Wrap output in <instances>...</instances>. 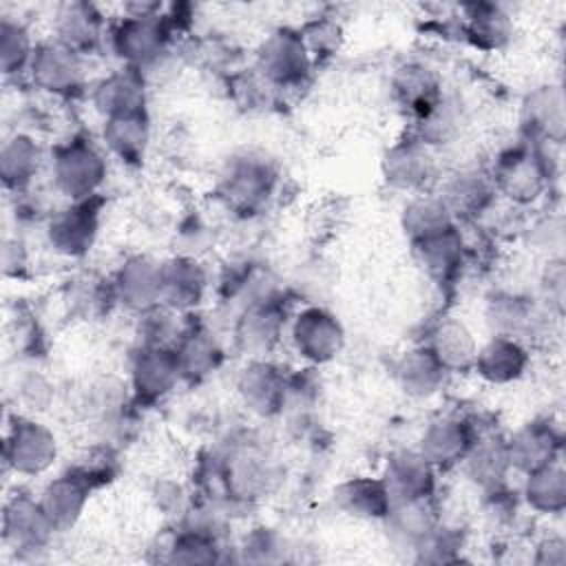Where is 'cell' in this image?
<instances>
[{"instance_id":"1","label":"cell","mask_w":566,"mask_h":566,"mask_svg":"<svg viewBox=\"0 0 566 566\" xmlns=\"http://www.w3.org/2000/svg\"><path fill=\"white\" fill-rule=\"evenodd\" d=\"M279 179V166L265 150L241 148L223 159L214 179V197L226 212L248 221L268 210Z\"/></svg>"},{"instance_id":"2","label":"cell","mask_w":566,"mask_h":566,"mask_svg":"<svg viewBox=\"0 0 566 566\" xmlns=\"http://www.w3.org/2000/svg\"><path fill=\"white\" fill-rule=\"evenodd\" d=\"M46 177L51 190L64 201L97 197L108 179V155L91 135L71 133L49 146Z\"/></svg>"},{"instance_id":"3","label":"cell","mask_w":566,"mask_h":566,"mask_svg":"<svg viewBox=\"0 0 566 566\" xmlns=\"http://www.w3.org/2000/svg\"><path fill=\"white\" fill-rule=\"evenodd\" d=\"M497 197L513 206H533L555 179L551 146L528 142L520 135L517 142L504 146L486 168Z\"/></svg>"},{"instance_id":"4","label":"cell","mask_w":566,"mask_h":566,"mask_svg":"<svg viewBox=\"0 0 566 566\" xmlns=\"http://www.w3.org/2000/svg\"><path fill=\"white\" fill-rule=\"evenodd\" d=\"M177 38L170 31L164 11L157 15H126L119 13L108 29V49L122 66L139 71L146 82L166 71L172 62Z\"/></svg>"},{"instance_id":"5","label":"cell","mask_w":566,"mask_h":566,"mask_svg":"<svg viewBox=\"0 0 566 566\" xmlns=\"http://www.w3.org/2000/svg\"><path fill=\"white\" fill-rule=\"evenodd\" d=\"M2 546L18 562H38L51 548L55 526L46 517L38 495L15 489L2 504Z\"/></svg>"},{"instance_id":"6","label":"cell","mask_w":566,"mask_h":566,"mask_svg":"<svg viewBox=\"0 0 566 566\" xmlns=\"http://www.w3.org/2000/svg\"><path fill=\"white\" fill-rule=\"evenodd\" d=\"M252 69L276 93L303 88L316 69L298 27L272 29L254 51Z\"/></svg>"},{"instance_id":"7","label":"cell","mask_w":566,"mask_h":566,"mask_svg":"<svg viewBox=\"0 0 566 566\" xmlns=\"http://www.w3.org/2000/svg\"><path fill=\"white\" fill-rule=\"evenodd\" d=\"M57 458L60 442L46 422L22 411L9 413L2 442L7 471L18 478H40L53 469Z\"/></svg>"},{"instance_id":"8","label":"cell","mask_w":566,"mask_h":566,"mask_svg":"<svg viewBox=\"0 0 566 566\" xmlns=\"http://www.w3.org/2000/svg\"><path fill=\"white\" fill-rule=\"evenodd\" d=\"M104 206V195H97L82 201H64L53 208L42 226L46 248L66 261L84 259L99 239Z\"/></svg>"},{"instance_id":"9","label":"cell","mask_w":566,"mask_h":566,"mask_svg":"<svg viewBox=\"0 0 566 566\" xmlns=\"http://www.w3.org/2000/svg\"><path fill=\"white\" fill-rule=\"evenodd\" d=\"M292 292L254 301L241 307L230 318V338L232 345L245 358L270 356L285 338L287 323L292 316Z\"/></svg>"},{"instance_id":"10","label":"cell","mask_w":566,"mask_h":566,"mask_svg":"<svg viewBox=\"0 0 566 566\" xmlns=\"http://www.w3.org/2000/svg\"><path fill=\"white\" fill-rule=\"evenodd\" d=\"M285 336L298 360L316 369L334 363L347 345L340 318L321 303H305L294 310Z\"/></svg>"},{"instance_id":"11","label":"cell","mask_w":566,"mask_h":566,"mask_svg":"<svg viewBox=\"0 0 566 566\" xmlns=\"http://www.w3.org/2000/svg\"><path fill=\"white\" fill-rule=\"evenodd\" d=\"M172 352L186 387H199L214 378L228 356L226 343L217 327L201 314L184 316L181 329L172 343Z\"/></svg>"},{"instance_id":"12","label":"cell","mask_w":566,"mask_h":566,"mask_svg":"<svg viewBox=\"0 0 566 566\" xmlns=\"http://www.w3.org/2000/svg\"><path fill=\"white\" fill-rule=\"evenodd\" d=\"M86 62L88 57L57 42L55 38L40 40L31 57L27 82L57 99H73L86 88Z\"/></svg>"},{"instance_id":"13","label":"cell","mask_w":566,"mask_h":566,"mask_svg":"<svg viewBox=\"0 0 566 566\" xmlns=\"http://www.w3.org/2000/svg\"><path fill=\"white\" fill-rule=\"evenodd\" d=\"M290 371L270 356L245 358L237 369L234 391L241 407L256 420H274L283 416Z\"/></svg>"},{"instance_id":"14","label":"cell","mask_w":566,"mask_h":566,"mask_svg":"<svg viewBox=\"0 0 566 566\" xmlns=\"http://www.w3.org/2000/svg\"><path fill=\"white\" fill-rule=\"evenodd\" d=\"M126 380L142 409L161 405L184 385L172 347H133Z\"/></svg>"},{"instance_id":"15","label":"cell","mask_w":566,"mask_h":566,"mask_svg":"<svg viewBox=\"0 0 566 566\" xmlns=\"http://www.w3.org/2000/svg\"><path fill=\"white\" fill-rule=\"evenodd\" d=\"M212 292V274L203 259L190 254H172L161 259L159 305L177 316L199 314Z\"/></svg>"},{"instance_id":"16","label":"cell","mask_w":566,"mask_h":566,"mask_svg":"<svg viewBox=\"0 0 566 566\" xmlns=\"http://www.w3.org/2000/svg\"><path fill=\"white\" fill-rule=\"evenodd\" d=\"M475 436L478 429L471 416L440 413L422 427L416 440V449L438 473H447L460 467Z\"/></svg>"},{"instance_id":"17","label":"cell","mask_w":566,"mask_h":566,"mask_svg":"<svg viewBox=\"0 0 566 566\" xmlns=\"http://www.w3.org/2000/svg\"><path fill=\"white\" fill-rule=\"evenodd\" d=\"M380 175L391 190L405 192L409 197L427 192L436 179L433 148L420 142L416 135L407 133L382 153Z\"/></svg>"},{"instance_id":"18","label":"cell","mask_w":566,"mask_h":566,"mask_svg":"<svg viewBox=\"0 0 566 566\" xmlns=\"http://www.w3.org/2000/svg\"><path fill=\"white\" fill-rule=\"evenodd\" d=\"M546 318H551V312L537 298L511 290L493 292L484 305V323L489 332L513 336L524 345L544 332Z\"/></svg>"},{"instance_id":"19","label":"cell","mask_w":566,"mask_h":566,"mask_svg":"<svg viewBox=\"0 0 566 566\" xmlns=\"http://www.w3.org/2000/svg\"><path fill=\"white\" fill-rule=\"evenodd\" d=\"M409 245L416 265L438 287H453L469 265V241L460 223Z\"/></svg>"},{"instance_id":"20","label":"cell","mask_w":566,"mask_h":566,"mask_svg":"<svg viewBox=\"0 0 566 566\" xmlns=\"http://www.w3.org/2000/svg\"><path fill=\"white\" fill-rule=\"evenodd\" d=\"M111 22L102 9L88 0L60 2L51 18V38L84 57L99 53L108 44Z\"/></svg>"},{"instance_id":"21","label":"cell","mask_w":566,"mask_h":566,"mask_svg":"<svg viewBox=\"0 0 566 566\" xmlns=\"http://www.w3.org/2000/svg\"><path fill=\"white\" fill-rule=\"evenodd\" d=\"M506 451L513 467V473H528L555 460H562L564 453V433L562 427L548 418H533L520 424L513 433L506 436Z\"/></svg>"},{"instance_id":"22","label":"cell","mask_w":566,"mask_h":566,"mask_svg":"<svg viewBox=\"0 0 566 566\" xmlns=\"http://www.w3.org/2000/svg\"><path fill=\"white\" fill-rule=\"evenodd\" d=\"M566 133L564 93L557 84L533 86L520 102V135L528 142L559 146Z\"/></svg>"},{"instance_id":"23","label":"cell","mask_w":566,"mask_h":566,"mask_svg":"<svg viewBox=\"0 0 566 566\" xmlns=\"http://www.w3.org/2000/svg\"><path fill=\"white\" fill-rule=\"evenodd\" d=\"M117 305L130 314L146 312L159 305V283H161V261L135 252L119 261L111 274Z\"/></svg>"},{"instance_id":"24","label":"cell","mask_w":566,"mask_h":566,"mask_svg":"<svg viewBox=\"0 0 566 566\" xmlns=\"http://www.w3.org/2000/svg\"><path fill=\"white\" fill-rule=\"evenodd\" d=\"M135 405L137 402L133 400L128 380L115 374L93 376L84 380L75 394V409L93 427L95 433L113 424Z\"/></svg>"},{"instance_id":"25","label":"cell","mask_w":566,"mask_h":566,"mask_svg":"<svg viewBox=\"0 0 566 566\" xmlns=\"http://www.w3.org/2000/svg\"><path fill=\"white\" fill-rule=\"evenodd\" d=\"M440 522L442 515L436 504V497H420L394 500L380 524L394 548L409 551L413 555L436 533Z\"/></svg>"},{"instance_id":"26","label":"cell","mask_w":566,"mask_h":566,"mask_svg":"<svg viewBox=\"0 0 566 566\" xmlns=\"http://www.w3.org/2000/svg\"><path fill=\"white\" fill-rule=\"evenodd\" d=\"M389 93L398 108L418 122L424 117L444 95L442 80L433 66L422 60H407L398 64L389 80Z\"/></svg>"},{"instance_id":"27","label":"cell","mask_w":566,"mask_h":566,"mask_svg":"<svg viewBox=\"0 0 566 566\" xmlns=\"http://www.w3.org/2000/svg\"><path fill=\"white\" fill-rule=\"evenodd\" d=\"M148 88L150 84L139 71L130 66H117L91 86L88 97L95 113L106 119L148 111Z\"/></svg>"},{"instance_id":"28","label":"cell","mask_w":566,"mask_h":566,"mask_svg":"<svg viewBox=\"0 0 566 566\" xmlns=\"http://www.w3.org/2000/svg\"><path fill=\"white\" fill-rule=\"evenodd\" d=\"M438 195L458 223L482 219L497 201V192L486 168H460L451 172L442 181Z\"/></svg>"},{"instance_id":"29","label":"cell","mask_w":566,"mask_h":566,"mask_svg":"<svg viewBox=\"0 0 566 566\" xmlns=\"http://www.w3.org/2000/svg\"><path fill=\"white\" fill-rule=\"evenodd\" d=\"M49 148L42 146L35 133L13 130L0 146V179L9 195L35 186L46 170Z\"/></svg>"},{"instance_id":"30","label":"cell","mask_w":566,"mask_h":566,"mask_svg":"<svg viewBox=\"0 0 566 566\" xmlns=\"http://www.w3.org/2000/svg\"><path fill=\"white\" fill-rule=\"evenodd\" d=\"M460 35L478 51L497 53L513 42L515 20L500 2H469L458 7Z\"/></svg>"},{"instance_id":"31","label":"cell","mask_w":566,"mask_h":566,"mask_svg":"<svg viewBox=\"0 0 566 566\" xmlns=\"http://www.w3.org/2000/svg\"><path fill=\"white\" fill-rule=\"evenodd\" d=\"M62 307L69 318L93 323L106 318L117 305L113 281L95 270H80L62 283Z\"/></svg>"},{"instance_id":"32","label":"cell","mask_w":566,"mask_h":566,"mask_svg":"<svg viewBox=\"0 0 566 566\" xmlns=\"http://www.w3.org/2000/svg\"><path fill=\"white\" fill-rule=\"evenodd\" d=\"M458 469L480 493L509 484L513 467L506 451V436L495 427L480 431Z\"/></svg>"},{"instance_id":"33","label":"cell","mask_w":566,"mask_h":566,"mask_svg":"<svg viewBox=\"0 0 566 566\" xmlns=\"http://www.w3.org/2000/svg\"><path fill=\"white\" fill-rule=\"evenodd\" d=\"M531 365V349L513 336L491 334L480 343L471 371L486 385L504 387L522 380Z\"/></svg>"},{"instance_id":"34","label":"cell","mask_w":566,"mask_h":566,"mask_svg":"<svg viewBox=\"0 0 566 566\" xmlns=\"http://www.w3.org/2000/svg\"><path fill=\"white\" fill-rule=\"evenodd\" d=\"M153 119L148 111L102 119L99 144L106 155L128 168H139L150 150Z\"/></svg>"},{"instance_id":"35","label":"cell","mask_w":566,"mask_h":566,"mask_svg":"<svg viewBox=\"0 0 566 566\" xmlns=\"http://www.w3.org/2000/svg\"><path fill=\"white\" fill-rule=\"evenodd\" d=\"M438 471L418 453V449H394L382 462L380 478L385 480L391 502L436 497Z\"/></svg>"},{"instance_id":"36","label":"cell","mask_w":566,"mask_h":566,"mask_svg":"<svg viewBox=\"0 0 566 566\" xmlns=\"http://www.w3.org/2000/svg\"><path fill=\"white\" fill-rule=\"evenodd\" d=\"M420 343L433 352L451 376L471 371L480 347L473 329L453 314H440L433 318Z\"/></svg>"},{"instance_id":"37","label":"cell","mask_w":566,"mask_h":566,"mask_svg":"<svg viewBox=\"0 0 566 566\" xmlns=\"http://www.w3.org/2000/svg\"><path fill=\"white\" fill-rule=\"evenodd\" d=\"M91 495H93L91 484L82 475H77L73 469H66L42 484L38 500L46 517L55 526V531L69 533L82 520L91 502Z\"/></svg>"},{"instance_id":"38","label":"cell","mask_w":566,"mask_h":566,"mask_svg":"<svg viewBox=\"0 0 566 566\" xmlns=\"http://www.w3.org/2000/svg\"><path fill=\"white\" fill-rule=\"evenodd\" d=\"M394 378L407 398L431 400L444 391L451 374L424 343H416L396 358Z\"/></svg>"},{"instance_id":"39","label":"cell","mask_w":566,"mask_h":566,"mask_svg":"<svg viewBox=\"0 0 566 566\" xmlns=\"http://www.w3.org/2000/svg\"><path fill=\"white\" fill-rule=\"evenodd\" d=\"M332 502L336 511L352 520L382 522L391 506V495L380 475H349L334 486Z\"/></svg>"},{"instance_id":"40","label":"cell","mask_w":566,"mask_h":566,"mask_svg":"<svg viewBox=\"0 0 566 566\" xmlns=\"http://www.w3.org/2000/svg\"><path fill=\"white\" fill-rule=\"evenodd\" d=\"M517 491L522 504L535 515H562L566 511V469L562 460L524 473Z\"/></svg>"},{"instance_id":"41","label":"cell","mask_w":566,"mask_h":566,"mask_svg":"<svg viewBox=\"0 0 566 566\" xmlns=\"http://www.w3.org/2000/svg\"><path fill=\"white\" fill-rule=\"evenodd\" d=\"M226 539L190 528V526H181V524H172V531L168 533V537L161 544V555L159 562L166 564H186V566H195V564H221L226 562Z\"/></svg>"},{"instance_id":"42","label":"cell","mask_w":566,"mask_h":566,"mask_svg":"<svg viewBox=\"0 0 566 566\" xmlns=\"http://www.w3.org/2000/svg\"><path fill=\"white\" fill-rule=\"evenodd\" d=\"M455 223L458 221L442 201V197L431 190L411 195L400 212V228L409 243L442 232Z\"/></svg>"},{"instance_id":"43","label":"cell","mask_w":566,"mask_h":566,"mask_svg":"<svg viewBox=\"0 0 566 566\" xmlns=\"http://www.w3.org/2000/svg\"><path fill=\"white\" fill-rule=\"evenodd\" d=\"M38 42L22 18H0V69L7 80H27Z\"/></svg>"},{"instance_id":"44","label":"cell","mask_w":566,"mask_h":566,"mask_svg":"<svg viewBox=\"0 0 566 566\" xmlns=\"http://www.w3.org/2000/svg\"><path fill=\"white\" fill-rule=\"evenodd\" d=\"M462 122H464V111L460 99L444 91L440 102L424 117L413 122V128L409 133L416 135L420 142H424L429 148H436L455 139L460 135Z\"/></svg>"},{"instance_id":"45","label":"cell","mask_w":566,"mask_h":566,"mask_svg":"<svg viewBox=\"0 0 566 566\" xmlns=\"http://www.w3.org/2000/svg\"><path fill=\"white\" fill-rule=\"evenodd\" d=\"M181 321L184 316H177L164 305H155L146 312L135 314L133 347H172L181 329Z\"/></svg>"},{"instance_id":"46","label":"cell","mask_w":566,"mask_h":566,"mask_svg":"<svg viewBox=\"0 0 566 566\" xmlns=\"http://www.w3.org/2000/svg\"><path fill=\"white\" fill-rule=\"evenodd\" d=\"M13 400L18 411L22 413H29V416L46 413L55 402V385L42 369L29 363V367H24L15 376Z\"/></svg>"},{"instance_id":"47","label":"cell","mask_w":566,"mask_h":566,"mask_svg":"<svg viewBox=\"0 0 566 566\" xmlns=\"http://www.w3.org/2000/svg\"><path fill=\"white\" fill-rule=\"evenodd\" d=\"M234 551H237V562L276 564L287 559L285 553L290 551V544L279 528L268 524H256L241 537Z\"/></svg>"},{"instance_id":"48","label":"cell","mask_w":566,"mask_h":566,"mask_svg":"<svg viewBox=\"0 0 566 566\" xmlns=\"http://www.w3.org/2000/svg\"><path fill=\"white\" fill-rule=\"evenodd\" d=\"M69 469H73L77 475H82L93 491L111 484L117 480L122 462H119V449L95 440L75 464H71Z\"/></svg>"},{"instance_id":"49","label":"cell","mask_w":566,"mask_h":566,"mask_svg":"<svg viewBox=\"0 0 566 566\" xmlns=\"http://www.w3.org/2000/svg\"><path fill=\"white\" fill-rule=\"evenodd\" d=\"M298 31L316 66L334 57L343 44V27L332 15H316L307 20L303 27H298Z\"/></svg>"},{"instance_id":"50","label":"cell","mask_w":566,"mask_h":566,"mask_svg":"<svg viewBox=\"0 0 566 566\" xmlns=\"http://www.w3.org/2000/svg\"><path fill=\"white\" fill-rule=\"evenodd\" d=\"M150 500L153 506L175 524L192 506L195 493L190 484H184L170 475H161L150 486Z\"/></svg>"},{"instance_id":"51","label":"cell","mask_w":566,"mask_h":566,"mask_svg":"<svg viewBox=\"0 0 566 566\" xmlns=\"http://www.w3.org/2000/svg\"><path fill=\"white\" fill-rule=\"evenodd\" d=\"M462 548H464L462 528L440 522V526L424 542V546L413 553V559L422 564H451L462 559Z\"/></svg>"},{"instance_id":"52","label":"cell","mask_w":566,"mask_h":566,"mask_svg":"<svg viewBox=\"0 0 566 566\" xmlns=\"http://www.w3.org/2000/svg\"><path fill=\"white\" fill-rule=\"evenodd\" d=\"M480 495H482V513L491 528L506 531L515 524L520 509L524 506L517 489H511V484H504L491 491H482Z\"/></svg>"},{"instance_id":"53","label":"cell","mask_w":566,"mask_h":566,"mask_svg":"<svg viewBox=\"0 0 566 566\" xmlns=\"http://www.w3.org/2000/svg\"><path fill=\"white\" fill-rule=\"evenodd\" d=\"M175 243L179 254L203 256V252L214 243V228L206 221V217L195 210L184 214L175 226Z\"/></svg>"},{"instance_id":"54","label":"cell","mask_w":566,"mask_h":566,"mask_svg":"<svg viewBox=\"0 0 566 566\" xmlns=\"http://www.w3.org/2000/svg\"><path fill=\"white\" fill-rule=\"evenodd\" d=\"M526 241L533 250L548 256H562L564 245V219L559 212H546L526 228Z\"/></svg>"},{"instance_id":"55","label":"cell","mask_w":566,"mask_h":566,"mask_svg":"<svg viewBox=\"0 0 566 566\" xmlns=\"http://www.w3.org/2000/svg\"><path fill=\"white\" fill-rule=\"evenodd\" d=\"M539 303L553 314H562L564 296H566V274H564V259L548 256L542 274H539Z\"/></svg>"},{"instance_id":"56","label":"cell","mask_w":566,"mask_h":566,"mask_svg":"<svg viewBox=\"0 0 566 566\" xmlns=\"http://www.w3.org/2000/svg\"><path fill=\"white\" fill-rule=\"evenodd\" d=\"M31 270V252L27 241L15 237H4L2 241V272L7 279H24Z\"/></svg>"},{"instance_id":"57","label":"cell","mask_w":566,"mask_h":566,"mask_svg":"<svg viewBox=\"0 0 566 566\" xmlns=\"http://www.w3.org/2000/svg\"><path fill=\"white\" fill-rule=\"evenodd\" d=\"M531 562L542 564V566H562V564H566V542H564V537H559V535L542 537L533 546Z\"/></svg>"}]
</instances>
